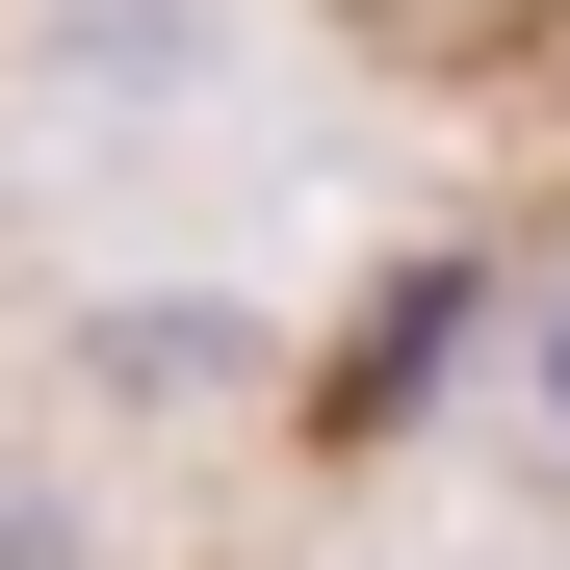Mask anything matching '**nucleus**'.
I'll use <instances>...</instances> for the list:
<instances>
[{"mask_svg":"<svg viewBox=\"0 0 570 570\" xmlns=\"http://www.w3.org/2000/svg\"><path fill=\"white\" fill-rule=\"evenodd\" d=\"M519 390H544V441H570V285H544V312H519Z\"/></svg>","mask_w":570,"mask_h":570,"instance_id":"nucleus-1","label":"nucleus"}]
</instances>
